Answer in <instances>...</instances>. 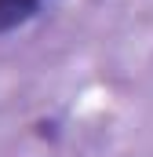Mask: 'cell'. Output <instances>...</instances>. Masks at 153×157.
I'll list each match as a JSON object with an SVG mask.
<instances>
[{"label": "cell", "instance_id": "cell-1", "mask_svg": "<svg viewBox=\"0 0 153 157\" xmlns=\"http://www.w3.org/2000/svg\"><path fill=\"white\" fill-rule=\"evenodd\" d=\"M40 4L44 0H0V33H7V29L22 26L26 18H33Z\"/></svg>", "mask_w": 153, "mask_h": 157}]
</instances>
